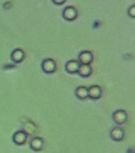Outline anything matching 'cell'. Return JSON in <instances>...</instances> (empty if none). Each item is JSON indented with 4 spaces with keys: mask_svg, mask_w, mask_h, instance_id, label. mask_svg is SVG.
<instances>
[{
    "mask_svg": "<svg viewBox=\"0 0 135 153\" xmlns=\"http://www.w3.org/2000/svg\"><path fill=\"white\" fill-rule=\"evenodd\" d=\"M41 68L45 74H53L57 71V63L55 62V60L52 58H46L43 61L42 64H41Z\"/></svg>",
    "mask_w": 135,
    "mask_h": 153,
    "instance_id": "cell-1",
    "label": "cell"
},
{
    "mask_svg": "<svg viewBox=\"0 0 135 153\" xmlns=\"http://www.w3.org/2000/svg\"><path fill=\"white\" fill-rule=\"evenodd\" d=\"M28 140V133L24 130L16 131L13 136V141L15 144L18 146H22L26 143Z\"/></svg>",
    "mask_w": 135,
    "mask_h": 153,
    "instance_id": "cell-2",
    "label": "cell"
},
{
    "mask_svg": "<svg viewBox=\"0 0 135 153\" xmlns=\"http://www.w3.org/2000/svg\"><path fill=\"white\" fill-rule=\"evenodd\" d=\"M113 120H114L117 124H123L127 120V114L126 111L122 109L116 110L113 113Z\"/></svg>",
    "mask_w": 135,
    "mask_h": 153,
    "instance_id": "cell-3",
    "label": "cell"
},
{
    "mask_svg": "<svg viewBox=\"0 0 135 153\" xmlns=\"http://www.w3.org/2000/svg\"><path fill=\"white\" fill-rule=\"evenodd\" d=\"M93 61V54L91 51L84 50L79 54L78 62L80 64L90 65Z\"/></svg>",
    "mask_w": 135,
    "mask_h": 153,
    "instance_id": "cell-4",
    "label": "cell"
},
{
    "mask_svg": "<svg viewBox=\"0 0 135 153\" xmlns=\"http://www.w3.org/2000/svg\"><path fill=\"white\" fill-rule=\"evenodd\" d=\"M102 88L99 85H91L88 88V97L92 100H98L102 97Z\"/></svg>",
    "mask_w": 135,
    "mask_h": 153,
    "instance_id": "cell-5",
    "label": "cell"
},
{
    "mask_svg": "<svg viewBox=\"0 0 135 153\" xmlns=\"http://www.w3.org/2000/svg\"><path fill=\"white\" fill-rule=\"evenodd\" d=\"M80 65V63L77 60H70L65 64V70L69 74H77Z\"/></svg>",
    "mask_w": 135,
    "mask_h": 153,
    "instance_id": "cell-6",
    "label": "cell"
},
{
    "mask_svg": "<svg viewBox=\"0 0 135 153\" xmlns=\"http://www.w3.org/2000/svg\"><path fill=\"white\" fill-rule=\"evenodd\" d=\"M30 145L31 149L34 152H40L44 148L45 142L43 140V139L41 137H34L31 140Z\"/></svg>",
    "mask_w": 135,
    "mask_h": 153,
    "instance_id": "cell-7",
    "label": "cell"
},
{
    "mask_svg": "<svg viewBox=\"0 0 135 153\" xmlns=\"http://www.w3.org/2000/svg\"><path fill=\"white\" fill-rule=\"evenodd\" d=\"M123 129L119 127H114L111 131V138L114 141H122L124 138Z\"/></svg>",
    "mask_w": 135,
    "mask_h": 153,
    "instance_id": "cell-8",
    "label": "cell"
},
{
    "mask_svg": "<svg viewBox=\"0 0 135 153\" xmlns=\"http://www.w3.org/2000/svg\"><path fill=\"white\" fill-rule=\"evenodd\" d=\"M11 59L16 64L21 63L25 59V52L21 49H15L11 53Z\"/></svg>",
    "mask_w": 135,
    "mask_h": 153,
    "instance_id": "cell-9",
    "label": "cell"
},
{
    "mask_svg": "<svg viewBox=\"0 0 135 153\" xmlns=\"http://www.w3.org/2000/svg\"><path fill=\"white\" fill-rule=\"evenodd\" d=\"M91 73H92V68L91 66V65L80 64L77 74L83 77H88L91 74Z\"/></svg>",
    "mask_w": 135,
    "mask_h": 153,
    "instance_id": "cell-10",
    "label": "cell"
},
{
    "mask_svg": "<svg viewBox=\"0 0 135 153\" xmlns=\"http://www.w3.org/2000/svg\"><path fill=\"white\" fill-rule=\"evenodd\" d=\"M63 16L67 20H74L77 16V11L74 7H68L64 9Z\"/></svg>",
    "mask_w": 135,
    "mask_h": 153,
    "instance_id": "cell-11",
    "label": "cell"
},
{
    "mask_svg": "<svg viewBox=\"0 0 135 153\" xmlns=\"http://www.w3.org/2000/svg\"><path fill=\"white\" fill-rule=\"evenodd\" d=\"M76 96L80 100H86L88 98V88L85 86H79L76 89Z\"/></svg>",
    "mask_w": 135,
    "mask_h": 153,
    "instance_id": "cell-12",
    "label": "cell"
},
{
    "mask_svg": "<svg viewBox=\"0 0 135 153\" xmlns=\"http://www.w3.org/2000/svg\"><path fill=\"white\" fill-rule=\"evenodd\" d=\"M128 15L133 19H135V5L131 6L128 9Z\"/></svg>",
    "mask_w": 135,
    "mask_h": 153,
    "instance_id": "cell-13",
    "label": "cell"
},
{
    "mask_svg": "<svg viewBox=\"0 0 135 153\" xmlns=\"http://www.w3.org/2000/svg\"><path fill=\"white\" fill-rule=\"evenodd\" d=\"M64 1H65V0H53L54 3H56V4H59V5L62 4Z\"/></svg>",
    "mask_w": 135,
    "mask_h": 153,
    "instance_id": "cell-14",
    "label": "cell"
}]
</instances>
